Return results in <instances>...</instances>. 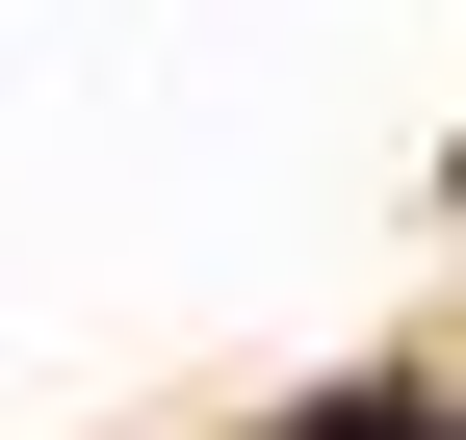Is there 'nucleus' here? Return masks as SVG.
Returning a JSON list of instances; mask_svg holds the SVG:
<instances>
[{
  "instance_id": "f257e3e1",
  "label": "nucleus",
  "mask_w": 466,
  "mask_h": 440,
  "mask_svg": "<svg viewBox=\"0 0 466 440\" xmlns=\"http://www.w3.org/2000/svg\"><path fill=\"white\" fill-rule=\"evenodd\" d=\"M311 440H415V415H311Z\"/></svg>"
}]
</instances>
